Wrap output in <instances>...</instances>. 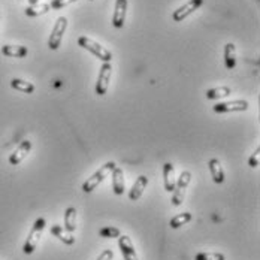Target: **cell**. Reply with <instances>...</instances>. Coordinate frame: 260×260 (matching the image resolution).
Wrapping results in <instances>:
<instances>
[{
	"mask_svg": "<svg viewBox=\"0 0 260 260\" xmlns=\"http://www.w3.org/2000/svg\"><path fill=\"white\" fill-rule=\"evenodd\" d=\"M115 161H108L104 166H101V169H98L87 181L82 184V191L85 193H91L101 182L104 181L106 177H109L112 174V171L115 169Z\"/></svg>",
	"mask_w": 260,
	"mask_h": 260,
	"instance_id": "6da1fadb",
	"label": "cell"
},
{
	"mask_svg": "<svg viewBox=\"0 0 260 260\" xmlns=\"http://www.w3.org/2000/svg\"><path fill=\"white\" fill-rule=\"evenodd\" d=\"M45 224H47V221H45L44 217H39V218L35 221V224H33L30 234L27 236L26 242H24V247H23L24 254H31V253L36 250V247H38V244H39V241H41L42 232H44V229H45Z\"/></svg>",
	"mask_w": 260,
	"mask_h": 260,
	"instance_id": "7a4b0ae2",
	"label": "cell"
},
{
	"mask_svg": "<svg viewBox=\"0 0 260 260\" xmlns=\"http://www.w3.org/2000/svg\"><path fill=\"white\" fill-rule=\"evenodd\" d=\"M112 75V66L111 63H104L101 71H99V77H98V82H96V94L98 96H104L108 91L109 87V79Z\"/></svg>",
	"mask_w": 260,
	"mask_h": 260,
	"instance_id": "52a82bcc",
	"label": "cell"
},
{
	"mask_svg": "<svg viewBox=\"0 0 260 260\" xmlns=\"http://www.w3.org/2000/svg\"><path fill=\"white\" fill-rule=\"evenodd\" d=\"M194 260H226V257L221 253H199L196 254Z\"/></svg>",
	"mask_w": 260,
	"mask_h": 260,
	"instance_id": "cb8c5ba5",
	"label": "cell"
},
{
	"mask_svg": "<svg viewBox=\"0 0 260 260\" xmlns=\"http://www.w3.org/2000/svg\"><path fill=\"white\" fill-rule=\"evenodd\" d=\"M124 174H123V169L117 168L112 171V190L117 196L123 194L124 193Z\"/></svg>",
	"mask_w": 260,
	"mask_h": 260,
	"instance_id": "5bb4252c",
	"label": "cell"
},
{
	"mask_svg": "<svg viewBox=\"0 0 260 260\" xmlns=\"http://www.w3.org/2000/svg\"><path fill=\"white\" fill-rule=\"evenodd\" d=\"M77 0H52L51 3H50V8L52 9H61V8H64V6H68V5H71V3H75Z\"/></svg>",
	"mask_w": 260,
	"mask_h": 260,
	"instance_id": "4316f807",
	"label": "cell"
},
{
	"mask_svg": "<svg viewBox=\"0 0 260 260\" xmlns=\"http://www.w3.org/2000/svg\"><path fill=\"white\" fill-rule=\"evenodd\" d=\"M248 165L250 168H259L260 165V147L256 148V151L251 154V157L248 158Z\"/></svg>",
	"mask_w": 260,
	"mask_h": 260,
	"instance_id": "484cf974",
	"label": "cell"
},
{
	"mask_svg": "<svg viewBox=\"0 0 260 260\" xmlns=\"http://www.w3.org/2000/svg\"><path fill=\"white\" fill-rule=\"evenodd\" d=\"M30 150H31V142L30 141H23L18 147H17V150L9 156V165H12V166H17V165H20L24 158L27 157V154L30 153Z\"/></svg>",
	"mask_w": 260,
	"mask_h": 260,
	"instance_id": "30bf717a",
	"label": "cell"
},
{
	"mask_svg": "<svg viewBox=\"0 0 260 260\" xmlns=\"http://www.w3.org/2000/svg\"><path fill=\"white\" fill-rule=\"evenodd\" d=\"M90 2H91V0H90Z\"/></svg>",
	"mask_w": 260,
	"mask_h": 260,
	"instance_id": "f546056e",
	"label": "cell"
},
{
	"mask_svg": "<svg viewBox=\"0 0 260 260\" xmlns=\"http://www.w3.org/2000/svg\"><path fill=\"white\" fill-rule=\"evenodd\" d=\"M64 229L71 234L77 229V208L74 207H69L64 211Z\"/></svg>",
	"mask_w": 260,
	"mask_h": 260,
	"instance_id": "ffe728a7",
	"label": "cell"
},
{
	"mask_svg": "<svg viewBox=\"0 0 260 260\" xmlns=\"http://www.w3.org/2000/svg\"><path fill=\"white\" fill-rule=\"evenodd\" d=\"M248 109L247 101H231V102H220L214 105V112L217 114H226V112H244Z\"/></svg>",
	"mask_w": 260,
	"mask_h": 260,
	"instance_id": "ba28073f",
	"label": "cell"
},
{
	"mask_svg": "<svg viewBox=\"0 0 260 260\" xmlns=\"http://www.w3.org/2000/svg\"><path fill=\"white\" fill-rule=\"evenodd\" d=\"M188 221H191V214L190 212H182V214H178V215L171 218L169 226L172 229H178V228H181L184 224H187Z\"/></svg>",
	"mask_w": 260,
	"mask_h": 260,
	"instance_id": "603a6c76",
	"label": "cell"
},
{
	"mask_svg": "<svg viewBox=\"0 0 260 260\" xmlns=\"http://www.w3.org/2000/svg\"><path fill=\"white\" fill-rule=\"evenodd\" d=\"M78 45L81 48H84V50H87V51H90L91 54H94L99 60H102L104 63H109L111 60H112V54L109 50H106L105 47H102L99 42H96V41H93V39H90V38H87V36H81L78 39Z\"/></svg>",
	"mask_w": 260,
	"mask_h": 260,
	"instance_id": "3957f363",
	"label": "cell"
},
{
	"mask_svg": "<svg viewBox=\"0 0 260 260\" xmlns=\"http://www.w3.org/2000/svg\"><path fill=\"white\" fill-rule=\"evenodd\" d=\"M68 28V18L66 17H58L55 24L52 27L51 35H50V39H48V48L51 51L58 50L60 44H61V39H63V35Z\"/></svg>",
	"mask_w": 260,
	"mask_h": 260,
	"instance_id": "5b68a950",
	"label": "cell"
},
{
	"mask_svg": "<svg viewBox=\"0 0 260 260\" xmlns=\"http://www.w3.org/2000/svg\"><path fill=\"white\" fill-rule=\"evenodd\" d=\"M51 235H54L55 238H58V239H60L63 244H66V245H72V244L75 242L74 235L71 234V232H68L63 226H58V224L51 226Z\"/></svg>",
	"mask_w": 260,
	"mask_h": 260,
	"instance_id": "e0dca14e",
	"label": "cell"
},
{
	"mask_svg": "<svg viewBox=\"0 0 260 260\" xmlns=\"http://www.w3.org/2000/svg\"><path fill=\"white\" fill-rule=\"evenodd\" d=\"M2 54L6 57H12V58H23L28 54V50L23 45H3Z\"/></svg>",
	"mask_w": 260,
	"mask_h": 260,
	"instance_id": "2e32d148",
	"label": "cell"
},
{
	"mask_svg": "<svg viewBox=\"0 0 260 260\" xmlns=\"http://www.w3.org/2000/svg\"><path fill=\"white\" fill-rule=\"evenodd\" d=\"M224 63L229 71L235 69V66H236V48L232 42H229L224 47Z\"/></svg>",
	"mask_w": 260,
	"mask_h": 260,
	"instance_id": "7402d4cb",
	"label": "cell"
},
{
	"mask_svg": "<svg viewBox=\"0 0 260 260\" xmlns=\"http://www.w3.org/2000/svg\"><path fill=\"white\" fill-rule=\"evenodd\" d=\"M112 257H114L112 250H105V251L101 253V256H99L96 260H112Z\"/></svg>",
	"mask_w": 260,
	"mask_h": 260,
	"instance_id": "83f0119b",
	"label": "cell"
},
{
	"mask_svg": "<svg viewBox=\"0 0 260 260\" xmlns=\"http://www.w3.org/2000/svg\"><path fill=\"white\" fill-rule=\"evenodd\" d=\"M191 181V172L190 171H182L180 178L175 182V187L172 190V205L174 207H180L184 202L185 198V190L188 187V184Z\"/></svg>",
	"mask_w": 260,
	"mask_h": 260,
	"instance_id": "277c9868",
	"label": "cell"
},
{
	"mask_svg": "<svg viewBox=\"0 0 260 260\" xmlns=\"http://www.w3.org/2000/svg\"><path fill=\"white\" fill-rule=\"evenodd\" d=\"M99 235H101L102 238H118L121 234H120V229L112 228V226H106V228L99 231Z\"/></svg>",
	"mask_w": 260,
	"mask_h": 260,
	"instance_id": "d4e9b609",
	"label": "cell"
},
{
	"mask_svg": "<svg viewBox=\"0 0 260 260\" xmlns=\"http://www.w3.org/2000/svg\"><path fill=\"white\" fill-rule=\"evenodd\" d=\"M126 14H127V0H117L112 15V26L115 28H121L124 26Z\"/></svg>",
	"mask_w": 260,
	"mask_h": 260,
	"instance_id": "9c48e42d",
	"label": "cell"
},
{
	"mask_svg": "<svg viewBox=\"0 0 260 260\" xmlns=\"http://www.w3.org/2000/svg\"><path fill=\"white\" fill-rule=\"evenodd\" d=\"M232 90L231 87L228 85H221V87H215V88H211V90H207L205 96L208 101H217V99H223V98H228L231 96Z\"/></svg>",
	"mask_w": 260,
	"mask_h": 260,
	"instance_id": "ac0fdd59",
	"label": "cell"
},
{
	"mask_svg": "<svg viewBox=\"0 0 260 260\" xmlns=\"http://www.w3.org/2000/svg\"><path fill=\"white\" fill-rule=\"evenodd\" d=\"M175 168L172 163H165L163 165V185H165V190L172 193L174 187H175Z\"/></svg>",
	"mask_w": 260,
	"mask_h": 260,
	"instance_id": "7c38bea8",
	"label": "cell"
},
{
	"mask_svg": "<svg viewBox=\"0 0 260 260\" xmlns=\"http://www.w3.org/2000/svg\"><path fill=\"white\" fill-rule=\"evenodd\" d=\"M202 5H204V0H188L185 5H182V6H180L177 11H174L172 20H174L175 23H181L184 18H187V17L191 15L194 11H198Z\"/></svg>",
	"mask_w": 260,
	"mask_h": 260,
	"instance_id": "8992f818",
	"label": "cell"
},
{
	"mask_svg": "<svg viewBox=\"0 0 260 260\" xmlns=\"http://www.w3.org/2000/svg\"><path fill=\"white\" fill-rule=\"evenodd\" d=\"M50 5L48 3H44V2H38L35 5H28L26 8V15L27 17H39V15H44L47 12H50Z\"/></svg>",
	"mask_w": 260,
	"mask_h": 260,
	"instance_id": "d6986e66",
	"label": "cell"
},
{
	"mask_svg": "<svg viewBox=\"0 0 260 260\" xmlns=\"http://www.w3.org/2000/svg\"><path fill=\"white\" fill-rule=\"evenodd\" d=\"M118 245H120V250H121V254H123L124 260H139L136 256L133 242L127 235L118 236Z\"/></svg>",
	"mask_w": 260,
	"mask_h": 260,
	"instance_id": "8fae6325",
	"label": "cell"
},
{
	"mask_svg": "<svg viewBox=\"0 0 260 260\" xmlns=\"http://www.w3.org/2000/svg\"><path fill=\"white\" fill-rule=\"evenodd\" d=\"M147 185H148V178H147L145 175H139V177L136 178L135 184H133L132 190H130V201H138V199L142 196V193H144V190L147 188Z\"/></svg>",
	"mask_w": 260,
	"mask_h": 260,
	"instance_id": "4fadbf2b",
	"label": "cell"
},
{
	"mask_svg": "<svg viewBox=\"0 0 260 260\" xmlns=\"http://www.w3.org/2000/svg\"><path fill=\"white\" fill-rule=\"evenodd\" d=\"M11 87L17 91H21V93H26V94H31L35 91V85L31 82H28L26 79L14 78L11 79Z\"/></svg>",
	"mask_w": 260,
	"mask_h": 260,
	"instance_id": "44dd1931",
	"label": "cell"
},
{
	"mask_svg": "<svg viewBox=\"0 0 260 260\" xmlns=\"http://www.w3.org/2000/svg\"><path fill=\"white\" fill-rule=\"evenodd\" d=\"M208 168L214 182H217V184L224 182V171H223L221 163H220L218 158H211L208 161Z\"/></svg>",
	"mask_w": 260,
	"mask_h": 260,
	"instance_id": "9a60e30c",
	"label": "cell"
},
{
	"mask_svg": "<svg viewBox=\"0 0 260 260\" xmlns=\"http://www.w3.org/2000/svg\"><path fill=\"white\" fill-rule=\"evenodd\" d=\"M38 2H39V0H28L30 5H35V3H38Z\"/></svg>",
	"mask_w": 260,
	"mask_h": 260,
	"instance_id": "f1b7e54d",
	"label": "cell"
}]
</instances>
